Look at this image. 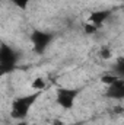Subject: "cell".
Wrapping results in <instances>:
<instances>
[{"label": "cell", "mask_w": 124, "mask_h": 125, "mask_svg": "<svg viewBox=\"0 0 124 125\" xmlns=\"http://www.w3.org/2000/svg\"><path fill=\"white\" fill-rule=\"evenodd\" d=\"M39 93H41V92H35V93L28 94V96H22V97L15 99V100L12 102V111H10L12 116L16 118V119L25 118V116L29 114L32 105L35 103V100H37V97L39 96Z\"/></svg>", "instance_id": "1"}, {"label": "cell", "mask_w": 124, "mask_h": 125, "mask_svg": "<svg viewBox=\"0 0 124 125\" xmlns=\"http://www.w3.org/2000/svg\"><path fill=\"white\" fill-rule=\"evenodd\" d=\"M79 90L69 89V87H60L57 89V103L63 109H70L74 105V100L77 97Z\"/></svg>", "instance_id": "2"}, {"label": "cell", "mask_w": 124, "mask_h": 125, "mask_svg": "<svg viewBox=\"0 0 124 125\" xmlns=\"http://www.w3.org/2000/svg\"><path fill=\"white\" fill-rule=\"evenodd\" d=\"M108 15H110V12H105V10H98V12H93L92 15L89 16V21L88 22H92L95 25H102L105 21H107V18H108Z\"/></svg>", "instance_id": "3"}, {"label": "cell", "mask_w": 124, "mask_h": 125, "mask_svg": "<svg viewBox=\"0 0 124 125\" xmlns=\"http://www.w3.org/2000/svg\"><path fill=\"white\" fill-rule=\"evenodd\" d=\"M32 42H34V45H35L38 50H42V48L47 47V44H48V35H47V33L37 32V33H34V36H32Z\"/></svg>", "instance_id": "4"}, {"label": "cell", "mask_w": 124, "mask_h": 125, "mask_svg": "<svg viewBox=\"0 0 124 125\" xmlns=\"http://www.w3.org/2000/svg\"><path fill=\"white\" fill-rule=\"evenodd\" d=\"M31 87L35 90V92H41L47 87V82L42 79V77H37L31 82Z\"/></svg>", "instance_id": "5"}, {"label": "cell", "mask_w": 124, "mask_h": 125, "mask_svg": "<svg viewBox=\"0 0 124 125\" xmlns=\"http://www.w3.org/2000/svg\"><path fill=\"white\" fill-rule=\"evenodd\" d=\"M99 55H101V58L102 60H110V58H112V50L108 47V45H104V47H101V50H99Z\"/></svg>", "instance_id": "6"}, {"label": "cell", "mask_w": 124, "mask_h": 125, "mask_svg": "<svg viewBox=\"0 0 124 125\" xmlns=\"http://www.w3.org/2000/svg\"><path fill=\"white\" fill-rule=\"evenodd\" d=\"M96 31H98V25H95L92 22H88V23L85 25V28H83V32L88 33V35H92V33H95Z\"/></svg>", "instance_id": "7"}]
</instances>
